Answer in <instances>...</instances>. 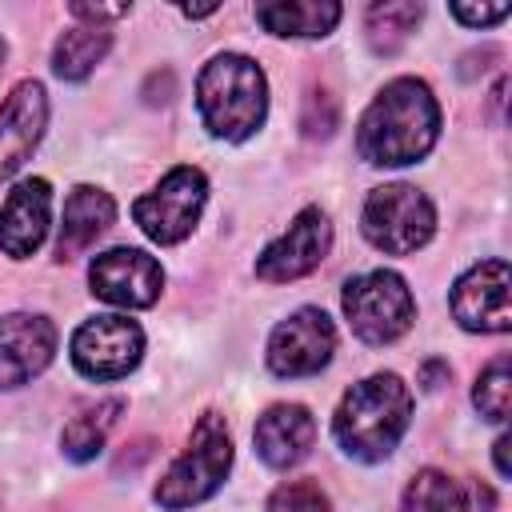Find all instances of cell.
Masks as SVG:
<instances>
[{
  "label": "cell",
  "instance_id": "13",
  "mask_svg": "<svg viewBox=\"0 0 512 512\" xmlns=\"http://www.w3.org/2000/svg\"><path fill=\"white\" fill-rule=\"evenodd\" d=\"M56 328L48 316L8 312L0 316V388H20L52 364Z\"/></svg>",
  "mask_w": 512,
  "mask_h": 512
},
{
  "label": "cell",
  "instance_id": "21",
  "mask_svg": "<svg viewBox=\"0 0 512 512\" xmlns=\"http://www.w3.org/2000/svg\"><path fill=\"white\" fill-rule=\"evenodd\" d=\"M420 16H424V4H412V0H384V4H372L368 16H364L372 52H376V56L400 52L404 40L416 32Z\"/></svg>",
  "mask_w": 512,
  "mask_h": 512
},
{
  "label": "cell",
  "instance_id": "31",
  "mask_svg": "<svg viewBox=\"0 0 512 512\" xmlns=\"http://www.w3.org/2000/svg\"><path fill=\"white\" fill-rule=\"evenodd\" d=\"M0 64H4V40H0Z\"/></svg>",
  "mask_w": 512,
  "mask_h": 512
},
{
  "label": "cell",
  "instance_id": "5",
  "mask_svg": "<svg viewBox=\"0 0 512 512\" xmlns=\"http://www.w3.org/2000/svg\"><path fill=\"white\" fill-rule=\"evenodd\" d=\"M344 316L352 332L364 344H392L400 340L416 320V300L404 284V276L376 268L344 284Z\"/></svg>",
  "mask_w": 512,
  "mask_h": 512
},
{
  "label": "cell",
  "instance_id": "28",
  "mask_svg": "<svg viewBox=\"0 0 512 512\" xmlns=\"http://www.w3.org/2000/svg\"><path fill=\"white\" fill-rule=\"evenodd\" d=\"M68 12H72L76 20H88V24L104 28V20H120V16H128V4H72Z\"/></svg>",
  "mask_w": 512,
  "mask_h": 512
},
{
  "label": "cell",
  "instance_id": "9",
  "mask_svg": "<svg viewBox=\"0 0 512 512\" xmlns=\"http://www.w3.org/2000/svg\"><path fill=\"white\" fill-rule=\"evenodd\" d=\"M332 248V224L324 216V208H304L292 216L288 232L276 236L260 260H256V276L268 280V284H288V280H300L308 276L312 268H320V260L328 256Z\"/></svg>",
  "mask_w": 512,
  "mask_h": 512
},
{
  "label": "cell",
  "instance_id": "15",
  "mask_svg": "<svg viewBox=\"0 0 512 512\" xmlns=\"http://www.w3.org/2000/svg\"><path fill=\"white\" fill-rule=\"evenodd\" d=\"M48 212H52L48 180H40V176L20 180L8 192V200L0 204V252L12 260L32 256L48 236Z\"/></svg>",
  "mask_w": 512,
  "mask_h": 512
},
{
  "label": "cell",
  "instance_id": "17",
  "mask_svg": "<svg viewBox=\"0 0 512 512\" xmlns=\"http://www.w3.org/2000/svg\"><path fill=\"white\" fill-rule=\"evenodd\" d=\"M116 220V204L108 192L92 188V184H76L64 200V220H60V240H56V256L60 260H76L80 252H88Z\"/></svg>",
  "mask_w": 512,
  "mask_h": 512
},
{
  "label": "cell",
  "instance_id": "19",
  "mask_svg": "<svg viewBox=\"0 0 512 512\" xmlns=\"http://www.w3.org/2000/svg\"><path fill=\"white\" fill-rule=\"evenodd\" d=\"M112 48V32L108 28H96V24H76L68 28L56 48H52V72L60 80H84L92 76V68L108 56Z\"/></svg>",
  "mask_w": 512,
  "mask_h": 512
},
{
  "label": "cell",
  "instance_id": "24",
  "mask_svg": "<svg viewBox=\"0 0 512 512\" xmlns=\"http://www.w3.org/2000/svg\"><path fill=\"white\" fill-rule=\"evenodd\" d=\"M268 512H328V496L316 480H288L268 496Z\"/></svg>",
  "mask_w": 512,
  "mask_h": 512
},
{
  "label": "cell",
  "instance_id": "30",
  "mask_svg": "<svg viewBox=\"0 0 512 512\" xmlns=\"http://www.w3.org/2000/svg\"><path fill=\"white\" fill-rule=\"evenodd\" d=\"M440 372H448L440 360H432V364H424V372H420V380H424V388H436V376Z\"/></svg>",
  "mask_w": 512,
  "mask_h": 512
},
{
  "label": "cell",
  "instance_id": "22",
  "mask_svg": "<svg viewBox=\"0 0 512 512\" xmlns=\"http://www.w3.org/2000/svg\"><path fill=\"white\" fill-rule=\"evenodd\" d=\"M456 500H460V484L440 468L416 472L404 488V512H456Z\"/></svg>",
  "mask_w": 512,
  "mask_h": 512
},
{
  "label": "cell",
  "instance_id": "3",
  "mask_svg": "<svg viewBox=\"0 0 512 512\" xmlns=\"http://www.w3.org/2000/svg\"><path fill=\"white\" fill-rule=\"evenodd\" d=\"M200 120L220 140H248L268 116V84L256 60L240 52H220L204 64L196 80Z\"/></svg>",
  "mask_w": 512,
  "mask_h": 512
},
{
  "label": "cell",
  "instance_id": "23",
  "mask_svg": "<svg viewBox=\"0 0 512 512\" xmlns=\"http://www.w3.org/2000/svg\"><path fill=\"white\" fill-rule=\"evenodd\" d=\"M472 400H476V408H480L484 420H492V424H504V420H508V408H512V372H508V356H496V360L480 372V380H476V388H472Z\"/></svg>",
  "mask_w": 512,
  "mask_h": 512
},
{
  "label": "cell",
  "instance_id": "18",
  "mask_svg": "<svg viewBox=\"0 0 512 512\" xmlns=\"http://www.w3.org/2000/svg\"><path fill=\"white\" fill-rule=\"evenodd\" d=\"M256 20L272 32V36H328L340 20V4L332 0H276V4H260Z\"/></svg>",
  "mask_w": 512,
  "mask_h": 512
},
{
  "label": "cell",
  "instance_id": "2",
  "mask_svg": "<svg viewBox=\"0 0 512 512\" xmlns=\"http://www.w3.org/2000/svg\"><path fill=\"white\" fill-rule=\"evenodd\" d=\"M408 420H412L408 384L392 372H376L344 392V400L332 416V436L352 460L376 464V460L392 456V448L408 432Z\"/></svg>",
  "mask_w": 512,
  "mask_h": 512
},
{
  "label": "cell",
  "instance_id": "1",
  "mask_svg": "<svg viewBox=\"0 0 512 512\" xmlns=\"http://www.w3.org/2000/svg\"><path fill=\"white\" fill-rule=\"evenodd\" d=\"M436 136H440V108L432 88L416 76H400L384 84V92L360 116L356 152L376 168H400L428 156Z\"/></svg>",
  "mask_w": 512,
  "mask_h": 512
},
{
  "label": "cell",
  "instance_id": "26",
  "mask_svg": "<svg viewBox=\"0 0 512 512\" xmlns=\"http://www.w3.org/2000/svg\"><path fill=\"white\" fill-rule=\"evenodd\" d=\"M508 12H512L508 4H480V8H472V4H452V16H456L460 24H472V28H484V24H500Z\"/></svg>",
  "mask_w": 512,
  "mask_h": 512
},
{
  "label": "cell",
  "instance_id": "29",
  "mask_svg": "<svg viewBox=\"0 0 512 512\" xmlns=\"http://www.w3.org/2000/svg\"><path fill=\"white\" fill-rule=\"evenodd\" d=\"M492 448H496V472L508 480V472H512V468H508V436H500Z\"/></svg>",
  "mask_w": 512,
  "mask_h": 512
},
{
  "label": "cell",
  "instance_id": "11",
  "mask_svg": "<svg viewBox=\"0 0 512 512\" xmlns=\"http://www.w3.org/2000/svg\"><path fill=\"white\" fill-rule=\"evenodd\" d=\"M92 292L116 308H148L164 288V268L140 248H108L88 268Z\"/></svg>",
  "mask_w": 512,
  "mask_h": 512
},
{
  "label": "cell",
  "instance_id": "8",
  "mask_svg": "<svg viewBox=\"0 0 512 512\" xmlns=\"http://www.w3.org/2000/svg\"><path fill=\"white\" fill-rule=\"evenodd\" d=\"M144 356V332L128 316H96L84 320L72 336V364L88 380H120Z\"/></svg>",
  "mask_w": 512,
  "mask_h": 512
},
{
  "label": "cell",
  "instance_id": "12",
  "mask_svg": "<svg viewBox=\"0 0 512 512\" xmlns=\"http://www.w3.org/2000/svg\"><path fill=\"white\" fill-rule=\"evenodd\" d=\"M508 264L504 260H480L468 268L452 288V316L468 332H508L512 308H508Z\"/></svg>",
  "mask_w": 512,
  "mask_h": 512
},
{
  "label": "cell",
  "instance_id": "10",
  "mask_svg": "<svg viewBox=\"0 0 512 512\" xmlns=\"http://www.w3.org/2000/svg\"><path fill=\"white\" fill-rule=\"evenodd\" d=\"M336 352V328L320 308H300L276 324L268 340V368L276 376H312Z\"/></svg>",
  "mask_w": 512,
  "mask_h": 512
},
{
  "label": "cell",
  "instance_id": "16",
  "mask_svg": "<svg viewBox=\"0 0 512 512\" xmlns=\"http://www.w3.org/2000/svg\"><path fill=\"white\" fill-rule=\"evenodd\" d=\"M316 440V420L304 404H272L256 428H252V444H256V456L268 464V468H296L308 448Z\"/></svg>",
  "mask_w": 512,
  "mask_h": 512
},
{
  "label": "cell",
  "instance_id": "6",
  "mask_svg": "<svg viewBox=\"0 0 512 512\" xmlns=\"http://www.w3.org/2000/svg\"><path fill=\"white\" fill-rule=\"evenodd\" d=\"M364 236L372 248L388 252V256H408L416 248H424L436 232V212L432 200L416 188V184H384L372 188V196L364 200Z\"/></svg>",
  "mask_w": 512,
  "mask_h": 512
},
{
  "label": "cell",
  "instance_id": "4",
  "mask_svg": "<svg viewBox=\"0 0 512 512\" xmlns=\"http://www.w3.org/2000/svg\"><path fill=\"white\" fill-rule=\"evenodd\" d=\"M232 468V436H228V424L224 416L216 412H204L192 428V440L188 448L168 464V472L160 476L156 484V504L160 508H192L200 500H208L224 476Z\"/></svg>",
  "mask_w": 512,
  "mask_h": 512
},
{
  "label": "cell",
  "instance_id": "7",
  "mask_svg": "<svg viewBox=\"0 0 512 512\" xmlns=\"http://www.w3.org/2000/svg\"><path fill=\"white\" fill-rule=\"evenodd\" d=\"M204 200H208L204 172L180 164L152 192H144L132 204V216H136V224L144 228L148 240H156V244H180L196 228V220L204 212Z\"/></svg>",
  "mask_w": 512,
  "mask_h": 512
},
{
  "label": "cell",
  "instance_id": "14",
  "mask_svg": "<svg viewBox=\"0 0 512 512\" xmlns=\"http://www.w3.org/2000/svg\"><path fill=\"white\" fill-rule=\"evenodd\" d=\"M48 124V92L40 80H20L0 104V184L32 156Z\"/></svg>",
  "mask_w": 512,
  "mask_h": 512
},
{
  "label": "cell",
  "instance_id": "20",
  "mask_svg": "<svg viewBox=\"0 0 512 512\" xmlns=\"http://www.w3.org/2000/svg\"><path fill=\"white\" fill-rule=\"evenodd\" d=\"M120 412H124V400H100V404L76 412V416L64 424V436H60L64 456L76 460V464L92 460V456L104 448V440H108V432H112V424H116Z\"/></svg>",
  "mask_w": 512,
  "mask_h": 512
},
{
  "label": "cell",
  "instance_id": "25",
  "mask_svg": "<svg viewBox=\"0 0 512 512\" xmlns=\"http://www.w3.org/2000/svg\"><path fill=\"white\" fill-rule=\"evenodd\" d=\"M300 128L308 136H332L336 128V100L328 92H312L304 100V116H300Z\"/></svg>",
  "mask_w": 512,
  "mask_h": 512
},
{
  "label": "cell",
  "instance_id": "27",
  "mask_svg": "<svg viewBox=\"0 0 512 512\" xmlns=\"http://www.w3.org/2000/svg\"><path fill=\"white\" fill-rule=\"evenodd\" d=\"M456 512H496V496L484 480H468L460 484V500H456Z\"/></svg>",
  "mask_w": 512,
  "mask_h": 512
}]
</instances>
